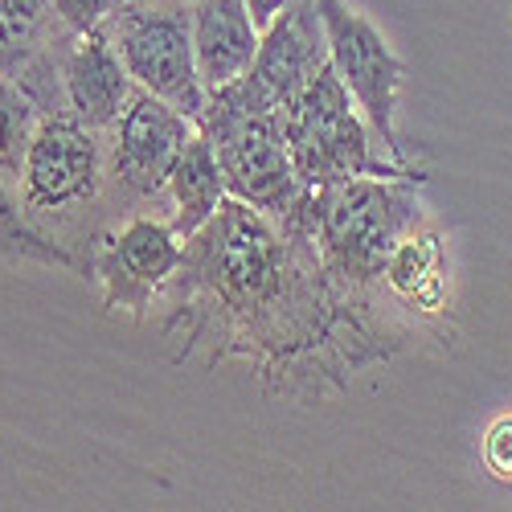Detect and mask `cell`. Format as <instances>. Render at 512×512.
Listing matches in <instances>:
<instances>
[{
	"label": "cell",
	"instance_id": "10",
	"mask_svg": "<svg viewBox=\"0 0 512 512\" xmlns=\"http://www.w3.org/2000/svg\"><path fill=\"white\" fill-rule=\"evenodd\" d=\"M132 91L136 82L119 62L107 29L62 37L58 74H54V115H70L95 127V132H111Z\"/></svg>",
	"mask_w": 512,
	"mask_h": 512
},
{
	"label": "cell",
	"instance_id": "15",
	"mask_svg": "<svg viewBox=\"0 0 512 512\" xmlns=\"http://www.w3.org/2000/svg\"><path fill=\"white\" fill-rule=\"evenodd\" d=\"M62 33L66 25L54 0H0V78H21V70Z\"/></svg>",
	"mask_w": 512,
	"mask_h": 512
},
{
	"label": "cell",
	"instance_id": "2",
	"mask_svg": "<svg viewBox=\"0 0 512 512\" xmlns=\"http://www.w3.org/2000/svg\"><path fill=\"white\" fill-rule=\"evenodd\" d=\"M418 177H353L345 185L304 189L283 226L316 238L324 267L357 291H381L394 246L426 222Z\"/></svg>",
	"mask_w": 512,
	"mask_h": 512
},
{
	"label": "cell",
	"instance_id": "5",
	"mask_svg": "<svg viewBox=\"0 0 512 512\" xmlns=\"http://www.w3.org/2000/svg\"><path fill=\"white\" fill-rule=\"evenodd\" d=\"M17 205L33 226L74 250L70 234L82 230L91 209L107 205V136L70 115H41Z\"/></svg>",
	"mask_w": 512,
	"mask_h": 512
},
{
	"label": "cell",
	"instance_id": "9",
	"mask_svg": "<svg viewBox=\"0 0 512 512\" xmlns=\"http://www.w3.org/2000/svg\"><path fill=\"white\" fill-rule=\"evenodd\" d=\"M316 13L324 25V41H328V62L336 66L340 82L349 87L353 103L373 127V136L381 140L390 160L410 164L402 136H398V99L410 78V66L390 50L381 29L361 9H353L349 0H316Z\"/></svg>",
	"mask_w": 512,
	"mask_h": 512
},
{
	"label": "cell",
	"instance_id": "12",
	"mask_svg": "<svg viewBox=\"0 0 512 512\" xmlns=\"http://www.w3.org/2000/svg\"><path fill=\"white\" fill-rule=\"evenodd\" d=\"M328 62V41L316 13V0H291L263 33L254 66L242 74L271 107L287 111L291 99L308 87V78Z\"/></svg>",
	"mask_w": 512,
	"mask_h": 512
},
{
	"label": "cell",
	"instance_id": "18",
	"mask_svg": "<svg viewBox=\"0 0 512 512\" xmlns=\"http://www.w3.org/2000/svg\"><path fill=\"white\" fill-rule=\"evenodd\" d=\"M127 0H54V9L70 33H95L103 29Z\"/></svg>",
	"mask_w": 512,
	"mask_h": 512
},
{
	"label": "cell",
	"instance_id": "11",
	"mask_svg": "<svg viewBox=\"0 0 512 512\" xmlns=\"http://www.w3.org/2000/svg\"><path fill=\"white\" fill-rule=\"evenodd\" d=\"M381 287L398 304L406 324L414 332H431L435 340L455 336V300H451V263L443 230L426 218L418 230H410L386 263Z\"/></svg>",
	"mask_w": 512,
	"mask_h": 512
},
{
	"label": "cell",
	"instance_id": "7",
	"mask_svg": "<svg viewBox=\"0 0 512 512\" xmlns=\"http://www.w3.org/2000/svg\"><path fill=\"white\" fill-rule=\"evenodd\" d=\"M185 254V238L168 218L156 213H132L99 226L91 246L82 250V279L99 287V308L107 316L144 320L164 283L177 275Z\"/></svg>",
	"mask_w": 512,
	"mask_h": 512
},
{
	"label": "cell",
	"instance_id": "1",
	"mask_svg": "<svg viewBox=\"0 0 512 512\" xmlns=\"http://www.w3.org/2000/svg\"><path fill=\"white\" fill-rule=\"evenodd\" d=\"M160 332L173 361L250 365L267 398L320 406L353 377L402 353L414 328L381 291L336 279L316 238L238 197L185 238L177 275L160 291Z\"/></svg>",
	"mask_w": 512,
	"mask_h": 512
},
{
	"label": "cell",
	"instance_id": "3",
	"mask_svg": "<svg viewBox=\"0 0 512 512\" xmlns=\"http://www.w3.org/2000/svg\"><path fill=\"white\" fill-rule=\"evenodd\" d=\"M283 136L291 148L295 177L308 189H328L345 185L353 177H418L431 181L426 168L398 164L386 156L381 140L373 136V127L365 123L361 107L353 103L349 87L340 82L336 66L324 62L308 87L291 99L283 111Z\"/></svg>",
	"mask_w": 512,
	"mask_h": 512
},
{
	"label": "cell",
	"instance_id": "20",
	"mask_svg": "<svg viewBox=\"0 0 512 512\" xmlns=\"http://www.w3.org/2000/svg\"><path fill=\"white\" fill-rule=\"evenodd\" d=\"M287 5H291V0H246V9H250V17H254V25H259V33H267V29L275 25V17H279Z\"/></svg>",
	"mask_w": 512,
	"mask_h": 512
},
{
	"label": "cell",
	"instance_id": "6",
	"mask_svg": "<svg viewBox=\"0 0 512 512\" xmlns=\"http://www.w3.org/2000/svg\"><path fill=\"white\" fill-rule=\"evenodd\" d=\"M103 29L136 87L173 103L193 123L201 119L205 87L193 54L189 0H127Z\"/></svg>",
	"mask_w": 512,
	"mask_h": 512
},
{
	"label": "cell",
	"instance_id": "16",
	"mask_svg": "<svg viewBox=\"0 0 512 512\" xmlns=\"http://www.w3.org/2000/svg\"><path fill=\"white\" fill-rule=\"evenodd\" d=\"M41 127V107L21 91V82L0 78V185L13 197L21 189V173Z\"/></svg>",
	"mask_w": 512,
	"mask_h": 512
},
{
	"label": "cell",
	"instance_id": "17",
	"mask_svg": "<svg viewBox=\"0 0 512 512\" xmlns=\"http://www.w3.org/2000/svg\"><path fill=\"white\" fill-rule=\"evenodd\" d=\"M0 254L9 263H37V267H58V271H78L74 250L62 246L54 234H46L41 226H33L17 197L0 185Z\"/></svg>",
	"mask_w": 512,
	"mask_h": 512
},
{
	"label": "cell",
	"instance_id": "4",
	"mask_svg": "<svg viewBox=\"0 0 512 512\" xmlns=\"http://www.w3.org/2000/svg\"><path fill=\"white\" fill-rule=\"evenodd\" d=\"M197 132H205L218 152L230 197L271 213V218H287L295 201L304 197L308 185L295 177L283 136V111L271 107L246 78L205 95Z\"/></svg>",
	"mask_w": 512,
	"mask_h": 512
},
{
	"label": "cell",
	"instance_id": "19",
	"mask_svg": "<svg viewBox=\"0 0 512 512\" xmlns=\"http://www.w3.org/2000/svg\"><path fill=\"white\" fill-rule=\"evenodd\" d=\"M484 467L496 480L512 484V414H500L484 431Z\"/></svg>",
	"mask_w": 512,
	"mask_h": 512
},
{
	"label": "cell",
	"instance_id": "14",
	"mask_svg": "<svg viewBox=\"0 0 512 512\" xmlns=\"http://www.w3.org/2000/svg\"><path fill=\"white\" fill-rule=\"evenodd\" d=\"M230 197L226 173L205 132H193L168 173V222L181 238H193Z\"/></svg>",
	"mask_w": 512,
	"mask_h": 512
},
{
	"label": "cell",
	"instance_id": "13",
	"mask_svg": "<svg viewBox=\"0 0 512 512\" xmlns=\"http://www.w3.org/2000/svg\"><path fill=\"white\" fill-rule=\"evenodd\" d=\"M193 17V54L205 95L238 82L259 54V25H254L246 0H189Z\"/></svg>",
	"mask_w": 512,
	"mask_h": 512
},
{
	"label": "cell",
	"instance_id": "8",
	"mask_svg": "<svg viewBox=\"0 0 512 512\" xmlns=\"http://www.w3.org/2000/svg\"><path fill=\"white\" fill-rule=\"evenodd\" d=\"M197 132V123L173 103L136 87L107 136V205L123 218L168 209V173Z\"/></svg>",
	"mask_w": 512,
	"mask_h": 512
}]
</instances>
